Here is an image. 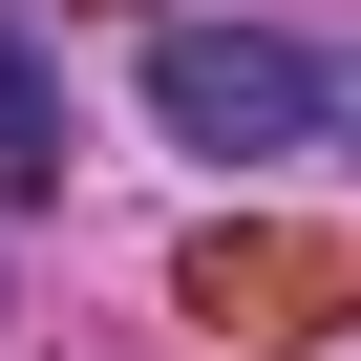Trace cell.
<instances>
[{
    "label": "cell",
    "mask_w": 361,
    "mask_h": 361,
    "mask_svg": "<svg viewBox=\"0 0 361 361\" xmlns=\"http://www.w3.org/2000/svg\"><path fill=\"white\" fill-rule=\"evenodd\" d=\"M0 192H64V64L0 22Z\"/></svg>",
    "instance_id": "cell-2"
},
{
    "label": "cell",
    "mask_w": 361,
    "mask_h": 361,
    "mask_svg": "<svg viewBox=\"0 0 361 361\" xmlns=\"http://www.w3.org/2000/svg\"><path fill=\"white\" fill-rule=\"evenodd\" d=\"M149 128H170V149H319V43L170 22V43H149Z\"/></svg>",
    "instance_id": "cell-1"
}]
</instances>
